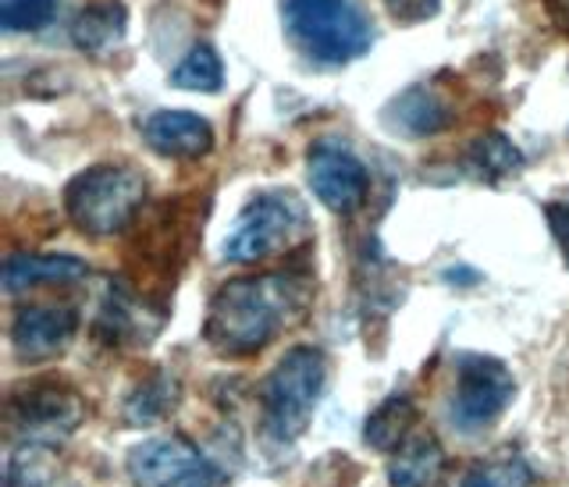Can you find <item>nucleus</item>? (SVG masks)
I'll return each instance as SVG.
<instances>
[{
    "label": "nucleus",
    "mask_w": 569,
    "mask_h": 487,
    "mask_svg": "<svg viewBox=\"0 0 569 487\" xmlns=\"http://www.w3.org/2000/svg\"><path fill=\"white\" fill-rule=\"evenodd\" d=\"M174 399H178V381L174 377L157 374V377H150V381H142L129 399V420L132 424H153V420L164 417V413L174 409Z\"/></svg>",
    "instance_id": "412c9836"
},
{
    "label": "nucleus",
    "mask_w": 569,
    "mask_h": 487,
    "mask_svg": "<svg viewBox=\"0 0 569 487\" xmlns=\"http://www.w3.org/2000/svg\"><path fill=\"white\" fill-rule=\"evenodd\" d=\"M139 129L142 139L150 142V150H157L160 157L189 160V157H203L213 147L210 121L192 111H157Z\"/></svg>",
    "instance_id": "9b49d317"
},
{
    "label": "nucleus",
    "mask_w": 569,
    "mask_h": 487,
    "mask_svg": "<svg viewBox=\"0 0 569 487\" xmlns=\"http://www.w3.org/2000/svg\"><path fill=\"white\" fill-rule=\"evenodd\" d=\"M129 477L139 487H213L218 470L189 438H150L129 453Z\"/></svg>",
    "instance_id": "0eeeda50"
},
{
    "label": "nucleus",
    "mask_w": 569,
    "mask_h": 487,
    "mask_svg": "<svg viewBox=\"0 0 569 487\" xmlns=\"http://www.w3.org/2000/svg\"><path fill=\"white\" fill-rule=\"evenodd\" d=\"M58 474V456L43 441H22L8 459L4 487H50Z\"/></svg>",
    "instance_id": "f3484780"
},
{
    "label": "nucleus",
    "mask_w": 569,
    "mask_h": 487,
    "mask_svg": "<svg viewBox=\"0 0 569 487\" xmlns=\"http://www.w3.org/2000/svg\"><path fill=\"white\" fill-rule=\"evenodd\" d=\"M171 86L178 89H192V93H218L224 86V68H221V58L213 53L207 43L192 47L178 68L171 71Z\"/></svg>",
    "instance_id": "6ab92c4d"
},
{
    "label": "nucleus",
    "mask_w": 569,
    "mask_h": 487,
    "mask_svg": "<svg viewBox=\"0 0 569 487\" xmlns=\"http://www.w3.org/2000/svg\"><path fill=\"white\" fill-rule=\"evenodd\" d=\"M142 203H147V182L132 168L100 165L76 175L64 189V210L86 236H118L129 228Z\"/></svg>",
    "instance_id": "20e7f679"
},
{
    "label": "nucleus",
    "mask_w": 569,
    "mask_h": 487,
    "mask_svg": "<svg viewBox=\"0 0 569 487\" xmlns=\"http://www.w3.org/2000/svg\"><path fill=\"white\" fill-rule=\"evenodd\" d=\"M456 487H533V470L523 456H491L473 463Z\"/></svg>",
    "instance_id": "a211bd4d"
},
{
    "label": "nucleus",
    "mask_w": 569,
    "mask_h": 487,
    "mask_svg": "<svg viewBox=\"0 0 569 487\" xmlns=\"http://www.w3.org/2000/svg\"><path fill=\"white\" fill-rule=\"evenodd\" d=\"M516 381L509 367L495 356L467 352L456 359V385L449 395V420L462 435L491 427L509 409Z\"/></svg>",
    "instance_id": "423d86ee"
},
{
    "label": "nucleus",
    "mask_w": 569,
    "mask_h": 487,
    "mask_svg": "<svg viewBox=\"0 0 569 487\" xmlns=\"http://www.w3.org/2000/svg\"><path fill=\"white\" fill-rule=\"evenodd\" d=\"M388 11L399 22H423V18L438 14V0H388Z\"/></svg>",
    "instance_id": "5701e85b"
},
{
    "label": "nucleus",
    "mask_w": 569,
    "mask_h": 487,
    "mask_svg": "<svg viewBox=\"0 0 569 487\" xmlns=\"http://www.w3.org/2000/svg\"><path fill=\"white\" fill-rule=\"evenodd\" d=\"M307 178L320 203L335 213H356L367 203L370 175L346 142L320 139L307 153Z\"/></svg>",
    "instance_id": "6e6552de"
},
{
    "label": "nucleus",
    "mask_w": 569,
    "mask_h": 487,
    "mask_svg": "<svg viewBox=\"0 0 569 487\" xmlns=\"http://www.w3.org/2000/svg\"><path fill=\"white\" fill-rule=\"evenodd\" d=\"M281 26L302 58L320 68L349 64L373 47L360 0H281Z\"/></svg>",
    "instance_id": "f03ea898"
},
{
    "label": "nucleus",
    "mask_w": 569,
    "mask_h": 487,
    "mask_svg": "<svg viewBox=\"0 0 569 487\" xmlns=\"http://www.w3.org/2000/svg\"><path fill=\"white\" fill-rule=\"evenodd\" d=\"M124 36V8L118 0H107V4L86 8L76 26H71V40L86 53H103L107 47H114Z\"/></svg>",
    "instance_id": "dca6fc26"
},
{
    "label": "nucleus",
    "mask_w": 569,
    "mask_h": 487,
    "mask_svg": "<svg viewBox=\"0 0 569 487\" xmlns=\"http://www.w3.org/2000/svg\"><path fill=\"white\" fill-rule=\"evenodd\" d=\"M548 221H551V231H556V239L562 246V257H566V267H569V207L551 203L548 207Z\"/></svg>",
    "instance_id": "b1692460"
},
{
    "label": "nucleus",
    "mask_w": 569,
    "mask_h": 487,
    "mask_svg": "<svg viewBox=\"0 0 569 487\" xmlns=\"http://www.w3.org/2000/svg\"><path fill=\"white\" fill-rule=\"evenodd\" d=\"M385 129L396 136H409V139H423V136H438L441 129L452 125V111L435 89L427 86H409L406 93L391 97L388 107L381 111Z\"/></svg>",
    "instance_id": "f8f14e48"
},
{
    "label": "nucleus",
    "mask_w": 569,
    "mask_h": 487,
    "mask_svg": "<svg viewBox=\"0 0 569 487\" xmlns=\"http://www.w3.org/2000/svg\"><path fill=\"white\" fill-rule=\"evenodd\" d=\"M470 165L480 178H506L523 168V153L502 132H488L470 142Z\"/></svg>",
    "instance_id": "aec40b11"
},
{
    "label": "nucleus",
    "mask_w": 569,
    "mask_h": 487,
    "mask_svg": "<svg viewBox=\"0 0 569 487\" xmlns=\"http://www.w3.org/2000/svg\"><path fill=\"white\" fill-rule=\"evenodd\" d=\"M307 228H310L307 207H302V200L292 189H267L242 207L236 225L228 228L221 252L231 264L267 260L274 252L289 249L292 242H299L307 236Z\"/></svg>",
    "instance_id": "39448f33"
},
{
    "label": "nucleus",
    "mask_w": 569,
    "mask_h": 487,
    "mask_svg": "<svg viewBox=\"0 0 569 487\" xmlns=\"http://www.w3.org/2000/svg\"><path fill=\"white\" fill-rule=\"evenodd\" d=\"M310 292L313 285L296 270L228 281L210 299L203 338L221 356L260 352L284 331V324L307 310Z\"/></svg>",
    "instance_id": "f257e3e1"
},
{
    "label": "nucleus",
    "mask_w": 569,
    "mask_h": 487,
    "mask_svg": "<svg viewBox=\"0 0 569 487\" xmlns=\"http://www.w3.org/2000/svg\"><path fill=\"white\" fill-rule=\"evenodd\" d=\"M86 275V264L79 257H32V252H18L4 264V288L11 296L18 292H29L36 285H61V281H76Z\"/></svg>",
    "instance_id": "4468645a"
},
{
    "label": "nucleus",
    "mask_w": 569,
    "mask_h": 487,
    "mask_svg": "<svg viewBox=\"0 0 569 487\" xmlns=\"http://www.w3.org/2000/svg\"><path fill=\"white\" fill-rule=\"evenodd\" d=\"M413 420H417V409L409 402V395H391V399H385L367 417L363 438L370 448H378V453H396L409 438V430H413Z\"/></svg>",
    "instance_id": "2eb2a0df"
},
{
    "label": "nucleus",
    "mask_w": 569,
    "mask_h": 487,
    "mask_svg": "<svg viewBox=\"0 0 569 487\" xmlns=\"http://www.w3.org/2000/svg\"><path fill=\"white\" fill-rule=\"evenodd\" d=\"M328 381V359L313 346L289 349L260 385V427L267 441L292 445L307 430Z\"/></svg>",
    "instance_id": "7ed1b4c3"
},
{
    "label": "nucleus",
    "mask_w": 569,
    "mask_h": 487,
    "mask_svg": "<svg viewBox=\"0 0 569 487\" xmlns=\"http://www.w3.org/2000/svg\"><path fill=\"white\" fill-rule=\"evenodd\" d=\"M79 331V317L64 306H26L11 324V346L22 359L58 356Z\"/></svg>",
    "instance_id": "9d476101"
},
{
    "label": "nucleus",
    "mask_w": 569,
    "mask_h": 487,
    "mask_svg": "<svg viewBox=\"0 0 569 487\" xmlns=\"http://www.w3.org/2000/svg\"><path fill=\"white\" fill-rule=\"evenodd\" d=\"M86 417L82 399L64 385H36L22 395H11L8 402V427L22 441H43L71 435Z\"/></svg>",
    "instance_id": "1a4fd4ad"
},
{
    "label": "nucleus",
    "mask_w": 569,
    "mask_h": 487,
    "mask_svg": "<svg viewBox=\"0 0 569 487\" xmlns=\"http://www.w3.org/2000/svg\"><path fill=\"white\" fill-rule=\"evenodd\" d=\"M548 8H551V14H556L559 22L569 29V0H548Z\"/></svg>",
    "instance_id": "393cba45"
},
{
    "label": "nucleus",
    "mask_w": 569,
    "mask_h": 487,
    "mask_svg": "<svg viewBox=\"0 0 569 487\" xmlns=\"http://www.w3.org/2000/svg\"><path fill=\"white\" fill-rule=\"evenodd\" d=\"M58 0H0V26L8 32H32V29H43Z\"/></svg>",
    "instance_id": "4be33fe9"
},
{
    "label": "nucleus",
    "mask_w": 569,
    "mask_h": 487,
    "mask_svg": "<svg viewBox=\"0 0 569 487\" xmlns=\"http://www.w3.org/2000/svg\"><path fill=\"white\" fill-rule=\"evenodd\" d=\"M445 474V448L435 435H409L399 448L396 459L388 463L391 487H435Z\"/></svg>",
    "instance_id": "ddd939ff"
}]
</instances>
